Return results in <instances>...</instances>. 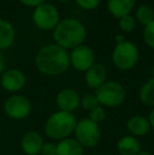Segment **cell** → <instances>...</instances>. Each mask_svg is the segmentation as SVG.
<instances>
[{
  "instance_id": "6da1fadb",
  "label": "cell",
  "mask_w": 154,
  "mask_h": 155,
  "mask_svg": "<svg viewBox=\"0 0 154 155\" xmlns=\"http://www.w3.org/2000/svg\"><path fill=\"white\" fill-rule=\"evenodd\" d=\"M36 68L47 76H57L70 67V54L58 45H47L38 51L35 58Z\"/></svg>"
},
{
  "instance_id": "7a4b0ae2",
  "label": "cell",
  "mask_w": 154,
  "mask_h": 155,
  "mask_svg": "<svg viewBox=\"0 0 154 155\" xmlns=\"http://www.w3.org/2000/svg\"><path fill=\"white\" fill-rule=\"evenodd\" d=\"M86 37L87 30L84 25L74 18H67L59 21L53 32V38L56 45L64 50H73L81 45Z\"/></svg>"
},
{
  "instance_id": "3957f363",
  "label": "cell",
  "mask_w": 154,
  "mask_h": 155,
  "mask_svg": "<svg viewBox=\"0 0 154 155\" xmlns=\"http://www.w3.org/2000/svg\"><path fill=\"white\" fill-rule=\"evenodd\" d=\"M77 120L73 113L58 111L47 119L44 124V132L48 137L54 140H62L69 138L74 133Z\"/></svg>"
},
{
  "instance_id": "277c9868",
  "label": "cell",
  "mask_w": 154,
  "mask_h": 155,
  "mask_svg": "<svg viewBox=\"0 0 154 155\" xmlns=\"http://www.w3.org/2000/svg\"><path fill=\"white\" fill-rule=\"evenodd\" d=\"M95 96L101 106L107 108H116L125 101L127 91L119 82L106 81L103 86L95 90Z\"/></svg>"
},
{
  "instance_id": "5b68a950",
  "label": "cell",
  "mask_w": 154,
  "mask_h": 155,
  "mask_svg": "<svg viewBox=\"0 0 154 155\" xmlns=\"http://www.w3.org/2000/svg\"><path fill=\"white\" fill-rule=\"evenodd\" d=\"M75 139L84 148L92 149L98 145L101 137V132L98 124L91 120L89 117L81 118L77 121L74 130Z\"/></svg>"
},
{
  "instance_id": "8992f818",
  "label": "cell",
  "mask_w": 154,
  "mask_h": 155,
  "mask_svg": "<svg viewBox=\"0 0 154 155\" xmlns=\"http://www.w3.org/2000/svg\"><path fill=\"white\" fill-rule=\"evenodd\" d=\"M139 58L138 49L133 42L125 40L116 45L112 54V61L117 69L121 71H128L135 67Z\"/></svg>"
},
{
  "instance_id": "52a82bcc",
  "label": "cell",
  "mask_w": 154,
  "mask_h": 155,
  "mask_svg": "<svg viewBox=\"0 0 154 155\" xmlns=\"http://www.w3.org/2000/svg\"><path fill=\"white\" fill-rule=\"evenodd\" d=\"M33 21L35 25L43 31L54 30L59 23V12L52 3H44L36 6L33 12Z\"/></svg>"
},
{
  "instance_id": "ba28073f",
  "label": "cell",
  "mask_w": 154,
  "mask_h": 155,
  "mask_svg": "<svg viewBox=\"0 0 154 155\" xmlns=\"http://www.w3.org/2000/svg\"><path fill=\"white\" fill-rule=\"evenodd\" d=\"M3 111L10 118L20 120L27 118L32 111L31 101L23 95H12L4 101Z\"/></svg>"
},
{
  "instance_id": "9c48e42d",
  "label": "cell",
  "mask_w": 154,
  "mask_h": 155,
  "mask_svg": "<svg viewBox=\"0 0 154 155\" xmlns=\"http://www.w3.org/2000/svg\"><path fill=\"white\" fill-rule=\"evenodd\" d=\"M70 63L76 71L87 72L95 63V54L90 47L81 45L72 50Z\"/></svg>"
},
{
  "instance_id": "30bf717a",
  "label": "cell",
  "mask_w": 154,
  "mask_h": 155,
  "mask_svg": "<svg viewBox=\"0 0 154 155\" xmlns=\"http://www.w3.org/2000/svg\"><path fill=\"white\" fill-rule=\"evenodd\" d=\"M1 87L8 92H18L25 87L27 77L21 71L17 69H11L3 72L1 76Z\"/></svg>"
},
{
  "instance_id": "8fae6325",
  "label": "cell",
  "mask_w": 154,
  "mask_h": 155,
  "mask_svg": "<svg viewBox=\"0 0 154 155\" xmlns=\"http://www.w3.org/2000/svg\"><path fill=\"white\" fill-rule=\"evenodd\" d=\"M56 104L59 111L72 113L80 106L79 94L73 89H64L56 96Z\"/></svg>"
},
{
  "instance_id": "7c38bea8",
  "label": "cell",
  "mask_w": 154,
  "mask_h": 155,
  "mask_svg": "<svg viewBox=\"0 0 154 155\" xmlns=\"http://www.w3.org/2000/svg\"><path fill=\"white\" fill-rule=\"evenodd\" d=\"M43 143L44 141L39 133L35 131H30L22 136L20 147L27 155H38L40 154Z\"/></svg>"
},
{
  "instance_id": "4fadbf2b",
  "label": "cell",
  "mask_w": 154,
  "mask_h": 155,
  "mask_svg": "<svg viewBox=\"0 0 154 155\" xmlns=\"http://www.w3.org/2000/svg\"><path fill=\"white\" fill-rule=\"evenodd\" d=\"M84 80L89 88L98 89L107 81V69L101 63H94L84 75Z\"/></svg>"
},
{
  "instance_id": "5bb4252c",
  "label": "cell",
  "mask_w": 154,
  "mask_h": 155,
  "mask_svg": "<svg viewBox=\"0 0 154 155\" xmlns=\"http://www.w3.org/2000/svg\"><path fill=\"white\" fill-rule=\"evenodd\" d=\"M127 129L132 136H145L151 131V124L149 123V119L140 115H135L129 118L127 123Z\"/></svg>"
},
{
  "instance_id": "9a60e30c",
  "label": "cell",
  "mask_w": 154,
  "mask_h": 155,
  "mask_svg": "<svg viewBox=\"0 0 154 155\" xmlns=\"http://www.w3.org/2000/svg\"><path fill=\"white\" fill-rule=\"evenodd\" d=\"M136 0H108V10L115 18L130 15L135 6Z\"/></svg>"
},
{
  "instance_id": "2e32d148",
  "label": "cell",
  "mask_w": 154,
  "mask_h": 155,
  "mask_svg": "<svg viewBox=\"0 0 154 155\" xmlns=\"http://www.w3.org/2000/svg\"><path fill=\"white\" fill-rule=\"evenodd\" d=\"M116 148L120 155H136L142 150L139 140L132 135H127L119 139Z\"/></svg>"
},
{
  "instance_id": "e0dca14e",
  "label": "cell",
  "mask_w": 154,
  "mask_h": 155,
  "mask_svg": "<svg viewBox=\"0 0 154 155\" xmlns=\"http://www.w3.org/2000/svg\"><path fill=\"white\" fill-rule=\"evenodd\" d=\"M15 30L10 21L0 18V51L6 50L15 41Z\"/></svg>"
},
{
  "instance_id": "ac0fdd59",
  "label": "cell",
  "mask_w": 154,
  "mask_h": 155,
  "mask_svg": "<svg viewBox=\"0 0 154 155\" xmlns=\"http://www.w3.org/2000/svg\"><path fill=\"white\" fill-rule=\"evenodd\" d=\"M56 155H84V147L75 138H66L57 143Z\"/></svg>"
},
{
  "instance_id": "d6986e66",
  "label": "cell",
  "mask_w": 154,
  "mask_h": 155,
  "mask_svg": "<svg viewBox=\"0 0 154 155\" xmlns=\"http://www.w3.org/2000/svg\"><path fill=\"white\" fill-rule=\"evenodd\" d=\"M139 99L145 106L154 108V77L143 84L139 91Z\"/></svg>"
},
{
  "instance_id": "ffe728a7",
  "label": "cell",
  "mask_w": 154,
  "mask_h": 155,
  "mask_svg": "<svg viewBox=\"0 0 154 155\" xmlns=\"http://www.w3.org/2000/svg\"><path fill=\"white\" fill-rule=\"evenodd\" d=\"M135 18L140 25H147L154 20V10L151 6L143 4L138 6V8L136 10Z\"/></svg>"
},
{
  "instance_id": "44dd1931",
  "label": "cell",
  "mask_w": 154,
  "mask_h": 155,
  "mask_svg": "<svg viewBox=\"0 0 154 155\" xmlns=\"http://www.w3.org/2000/svg\"><path fill=\"white\" fill-rule=\"evenodd\" d=\"M80 106L84 111H92L96 107L100 106L98 102V99L95 96V94H86L82 98H80Z\"/></svg>"
},
{
  "instance_id": "7402d4cb",
  "label": "cell",
  "mask_w": 154,
  "mask_h": 155,
  "mask_svg": "<svg viewBox=\"0 0 154 155\" xmlns=\"http://www.w3.org/2000/svg\"><path fill=\"white\" fill-rule=\"evenodd\" d=\"M135 19L131 15H127L118 19V27L123 32L130 33L135 29Z\"/></svg>"
},
{
  "instance_id": "603a6c76",
  "label": "cell",
  "mask_w": 154,
  "mask_h": 155,
  "mask_svg": "<svg viewBox=\"0 0 154 155\" xmlns=\"http://www.w3.org/2000/svg\"><path fill=\"white\" fill-rule=\"evenodd\" d=\"M144 40L148 47L154 50V20L152 22L145 25L144 29Z\"/></svg>"
},
{
  "instance_id": "cb8c5ba5",
  "label": "cell",
  "mask_w": 154,
  "mask_h": 155,
  "mask_svg": "<svg viewBox=\"0 0 154 155\" xmlns=\"http://www.w3.org/2000/svg\"><path fill=\"white\" fill-rule=\"evenodd\" d=\"M89 118L96 124H99V123H101V121L105 120L106 112H105V110H103V107L98 106L95 109H93L92 111H90V112H89Z\"/></svg>"
},
{
  "instance_id": "d4e9b609",
  "label": "cell",
  "mask_w": 154,
  "mask_h": 155,
  "mask_svg": "<svg viewBox=\"0 0 154 155\" xmlns=\"http://www.w3.org/2000/svg\"><path fill=\"white\" fill-rule=\"evenodd\" d=\"M80 8L86 11H92L98 8L100 0H75Z\"/></svg>"
},
{
  "instance_id": "484cf974",
  "label": "cell",
  "mask_w": 154,
  "mask_h": 155,
  "mask_svg": "<svg viewBox=\"0 0 154 155\" xmlns=\"http://www.w3.org/2000/svg\"><path fill=\"white\" fill-rule=\"evenodd\" d=\"M41 155H56L57 154V143H44L40 152Z\"/></svg>"
},
{
  "instance_id": "4316f807",
  "label": "cell",
  "mask_w": 154,
  "mask_h": 155,
  "mask_svg": "<svg viewBox=\"0 0 154 155\" xmlns=\"http://www.w3.org/2000/svg\"><path fill=\"white\" fill-rule=\"evenodd\" d=\"M19 1L27 6H34V8H36V6L44 3L45 0H19Z\"/></svg>"
},
{
  "instance_id": "83f0119b",
  "label": "cell",
  "mask_w": 154,
  "mask_h": 155,
  "mask_svg": "<svg viewBox=\"0 0 154 155\" xmlns=\"http://www.w3.org/2000/svg\"><path fill=\"white\" fill-rule=\"evenodd\" d=\"M5 64H6V60L4 55L2 54V52L0 51V74L3 73L4 69H5Z\"/></svg>"
},
{
  "instance_id": "f1b7e54d",
  "label": "cell",
  "mask_w": 154,
  "mask_h": 155,
  "mask_svg": "<svg viewBox=\"0 0 154 155\" xmlns=\"http://www.w3.org/2000/svg\"><path fill=\"white\" fill-rule=\"evenodd\" d=\"M149 123L151 124V128L154 129V108L152 109V111L150 112V115H149Z\"/></svg>"
},
{
  "instance_id": "f546056e",
  "label": "cell",
  "mask_w": 154,
  "mask_h": 155,
  "mask_svg": "<svg viewBox=\"0 0 154 155\" xmlns=\"http://www.w3.org/2000/svg\"><path fill=\"white\" fill-rule=\"evenodd\" d=\"M115 40H116L117 45H119V43H121V42H123V41H125V37H123L121 34H118V35H116V36H115Z\"/></svg>"
},
{
  "instance_id": "4dcf8cb0",
  "label": "cell",
  "mask_w": 154,
  "mask_h": 155,
  "mask_svg": "<svg viewBox=\"0 0 154 155\" xmlns=\"http://www.w3.org/2000/svg\"><path fill=\"white\" fill-rule=\"evenodd\" d=\"M136 155H152L151 153H149V152H143V151H140L138 154H136Z\"/></svg>"
},
{
  "instance_id": "1f68e13d",
  "label": "cell",
  "mask_w": 154,
  "mask_h": 155,
  "mask_svg": "<svg viewBox=\"0 0 154 155\" xmlns=\"http://www.w3.org/2000/svg\"><path fill=\"white\" fill-rule=\"evenodd\" d=\"M151 73H152V77H154V64L152 67V70H151Z\"/></svg>"
},
{
  "instance_id": "d6a6232c",
  "label": "cell",
  "mask_w": 154,
  "mask_h": 155,
  "mask_svg": "<svg viewBox=\"0 0 154 155\" xmlns=\"http://www.w3.org/2000/svg\"><path fill=\"white\" fill-rule=\"evenodd\" d=\"M59 1H61V2H68V1H70V0H59Z\"/></svg>"
}]
</instances>
